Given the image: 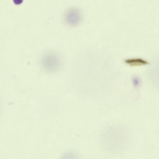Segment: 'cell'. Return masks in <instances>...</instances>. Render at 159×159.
<instances>
[{
    "label": "cell",
    "mask_w": 159,
    "mask_h": 159,
    "mask_svg": "<svg viewBox=\"0 0 159 159\" xmlns=\"http://www.w3.org/2000/svg\"><path fill=\"white\" fill-rule=\"evenodd\" d=\"M23 2L22 0H14V2L16 4H18L21 3Z\"/></svg>",
    "instance_id": "277c9868"
},
{
    "label": "cell",
    "mask_w": 159,
    "mask_h": 159,
    "mask_svg": "<svg viewBox=\"0 0 159 159\" xmlns=\"http://www.w3.org/2000/svg\"><path fill=\"white\" fill-rule=\"evenodd\" d=\"M64 18L67 24L74 26L80 23L81 18V15L79 10L72 8L68 9L66 11Z\"/></svg>",
    "instance_id": "7a4b0ae2"
},
{
    "label": "cell",
    "mask_w": 159,
    "mask_h": 159,
    "mask_svg": "<svg viewBox=\"0 0 159 159\" xmlns=\"http://www.w3.org/2000/svg\"><path fill=\"white\" fill-rule=\"evenodd\" d=\"M125 62L131 66H141L148 64V62L141 58H133L126 59Z\"/></svg>",
    "instance_id": "3957f363"
},
{
    "label": "cell",
    "mask_w": 159,
    "mask_h": 159,
    "mask_svg": "<svg viewBox=\"0 0 159 159\" xmlns=\"http://www.w3.org/2000/svg\"><path fill=\"white\" fill-rule=\"evenodd\" d=\"M41 63L42 68L48 72H53L58 70L60 64L59 57L54 53L45 54L41 58Z\"/></svg>",
    "instance_id": "6da1fadb"
}]
</instances>
